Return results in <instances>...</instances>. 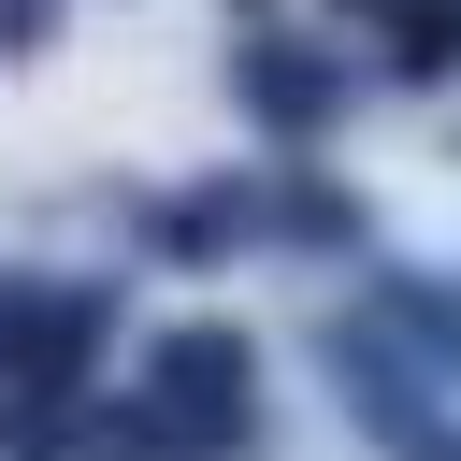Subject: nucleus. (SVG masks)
I'll use <instances>...</instances> for the list:
<instances>
[{"instance_id":"1","label":"nucleus","mask_w":461,"mask_h":461,"mask_svg":"<svg viewBox=\"0 0 461 461\" xmlns=\"http://www.w3.org/2000/svg\"><path fill=\"white\" fill-rule=\"evenodd\" d=\"M245 101H259V115H317L331 72H303V58H245Z\"/></svg>"},{"instance_id":"2","label":"nucleus","mask_w":461,"mask_h":461,"mask_svg":"<svg viewBox=\"0 0 461 461\" xmlns=\"http://www.w3.org/2000/svg\"><path fill=\"white\" fill-rule=\"evenodd\" d=\"M447 58H461V0H418L403 14V72H447Z\"/></svg>"}]
</instances>
